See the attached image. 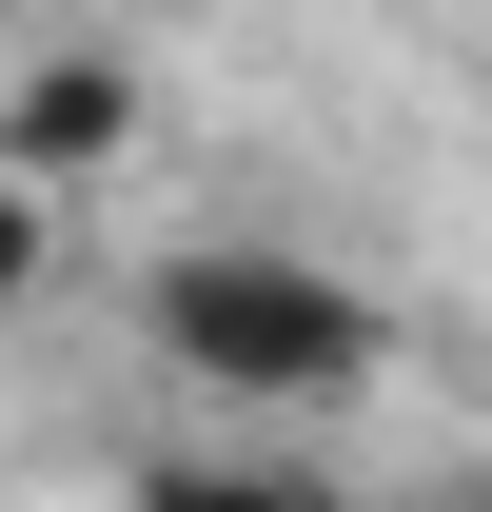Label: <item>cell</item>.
<instances>
[{"instance_id": "cell-2", "label": "cell", "mask_w": 492, "mask_h": 512, "mask_svg": "<svg viewBox=\"0 0 492 512\" xmlns=\"http://www.w3.org/2000/svg\"><path fill=\"white\" fill-rule=\"evenodd\" d=\"M138 138H158V79H138V40H20V60H0V178L99 197Z\"/></svg>"}, {"instance_id": "cell-7", "label": "cell", "mask_w": 492, "mask_h": 512, "mask_svg": "<svg viewBox=\"0 0 492 512\" xmlns=\"http://www.w3.org/2000/svg\"><path fill=\"white\" fill-rule=\"evenodd\" d=\"M473 512H492V493H473Z\"/></svg>"}, {"instance_id": "cell-6", "label": "cell", "mask_w": 492, "mask_h": 512, "mask_svg": "<svg viewBox=\"0 0 492 512\" xmlns=\"http://www.w3.org/2000/svg\"><path fill=\"white\" fill-rule=\"evenodd\" d=\"M355 512H473V493H355Z\"/></svg>"}, {"instance_id": "cell-4", "label": "cell", "mask_w": 492, "mask_h": 512, "mask_svg": "<svg viewBox=\"0 0 492 512\" xmlns=\"http://www.w3.org/2000/svg\"><path fill=\"white\" fill-rule=\"evenodd\" d=\"M40 276H60V197L0 178V316H40Z\"/></svg>"}, {"instance_id": "cell-5", "label": "cell", "mask_w": 492, "mask_h": 512, "mask_svg": "<svg viewBox=\"0 0 492 512\" xmlns=\"http://www.w3.org/2000/svg\"><path fill=\"white\" fill-rule=\"evenodd\" d=\"M0 20H20V40H119L138 0H0Z\"/></svg>"}, {"instance_id": "cell-1", "label": "cell", "mask_w": 492, "mask_h": 512, "mask_svg": "<svg viewBox=\"0 0 492 512\" xmlns=\"http://www.w3.org/2000/svg\"><path fill=\"white\" fill-rule=\"evenodd\" d=\"M138 355L256 434H296V414H355L394 375V316H374V276H335L315 237H178L138 276Z\"/></svg>"}, {"instance_id": "cell-3", "label": "cell", "mask_w": 492, "mask_h": 512, "mask_svg": "<svg viewBox=\"0 0 492 512\" xmlns=\"http://www.w3.org/2000/svg\"><path fill=\"white\" fill-rule=\"evenodd\" d=\"M119 512H355L335 473H296V453H158Z\"/></svg>"}]
</instances>
